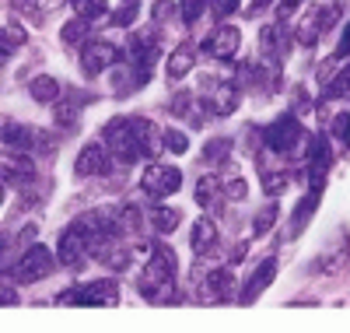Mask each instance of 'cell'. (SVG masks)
I'll use <instances>...</instances> for the list:
<instances>
[{
	"label": "cell",
	"mask_w": 350,
	"mask_h": 333,
	"mask_svg": "<svg viewBox=\"0 0 350 333\" xmlns=\"http://www.w3.org/2000/svg\"><path fill=\"white\" fill-rule=\"evenodd\" d=\"M273 278H277V256H267V260H259V267L252 270V278L245 281V288L235 295L242 306H252V301L267 291L270 284H273Z\"/></svg>",
	"instance_id": "cell-12"
},
{
	"label": "cell",
	"mask_w": 350,
	"mask_h": 333,
	"mask_svg": "<svg viewBox=\"0 0 350 333\" xmlns=\"http://www.w3.org/2000/svg\"><path fill=\"white\" fill-rule=\"evenodd\" d=\"M193 64H196V46L186 39V42H179V46H175L172 49V56H168V77L172 81H179V77H186L189 71H193Z\"/></svg>",
	"instance_id": "cell-17"
},
{
	"label": "cell",
	"mask_w": 350,
	"mask_h": 333,
	"mask_svg": "<svg viewBox=\"0 0 350 333\" xmlns=\"http://www.w3.org/2000/svg\"><path fill=\"white\" fill-rule=\"evenodd\" d=\"M277 214H280L277 204H267V207H262L259 214H256V225H252V228H256V235H267V232H270V225L277 221Z\"/></svg>",
	"instance_id": "cell-35"
},
{
	"label": "cell",
	"mask_w": 350,
	"mask_h": 333,
	"mask_svg": "<svg viewBox=\"0 0 350 333\" xmlns=\"http://www.w3.org/2000/svg\"><path fill=\"white\" fill-rule=\"evenodd\" d=\"M11 4L25 14H32V18H49V14L60 11L67 0H11Z\"/></svg>",
	"instance_id": "cell-23"
},
{
	"label": "cell",
	"mask_w": 350,
	"mask_h": 333,
	"mask_svg": "<svg viewBox=\"0 0 350 333\" xmlns=\"http://www.w3.org/2000/svg\"><path fill=\"white\" fill-rule=\"evenodd\" d=\"M287 46H291V39H287V25L284 21L262 25V32H259V56H262V64H280Z\"/></svg>",
	"instance_id": "cell-11"
},
{
	"label": "cell",
	"mask_w": 350,
	"mask_h": 333,
	"mask_svg": "<svg viewBox=\"0 0 350 333\" xmlns=\"http://www.w3.org/2000/svg\"><path fill=\"white\" fill-rule=\"evenodd\" d=\"M77 18H88V21H95V18H105L109 11V0H70Z\"/></svg>",
	"instance_id": "cell-27"
},
{
	"label": "cell",
	"mask_w": 350,
	"mask_h": 333,
	"mask_svg": "<svg viewBox=\"0 0 350 333\" xmlns=\"http://www.w3.org/2000/svg\"><path fill=\"white\" fill-rule=\"evenodd\" d=\"M175 274H179V260H175L172 246L158 242L151 249V260L140 274V295L151 301V306H172L183 295H175Z\"/></svg>",
	"instance_id": "cell-2"
},
{
	"label": "cell",
	"mask_w": 350,
	"mask_h": 333,
	"mask_svg": "<svg viewBox=\"0 0 350 333\" xmlns=\"http://www.w3.org/2000/svg\"><path fill=\"white\" fill-rule=\"evenodd\" d=\"M4 197H8V186H4V179H0V204H4Z\"/></svg>",
	"instance_id": "cell-47"
},
{
	"label": "cell",
	"mask_w": 350,
	"mask_h": 333,
	"mask_svg": "<svg viewBox=\"0 0 350 333\" xmlns=\"http://www.w3.org/2000/svg\"><path fill=\"white\" fill-rule=\"evenodd\" d=\"M56 301H60V306H95V309H105V306H116V301H120V284H116V281H92L84 288L64 291Z\"/></svg>",
	"instance_id": "cell-3"
},
{
	"label": "cell",
	"mask_w": 350,
	"mask_h": 333,
	"mask_svg": "<svg viewBox=\"0 0 350 333\" xmlns=\"http://www.w3.org/2000/svg\"><path fill=\"white\" fill-rule=\"evenodd\" d=\"M60 36H64L67 46H81V42H88V18H74V21H67Z\"/></svg>",
	"instance_id": "cell-29"
},
{
	"label": "cell",
	"mask_w": 350,
	"mask_h": 333,
	"mask_svg": "<svg viewBox=\"0 0 350 333\" xmlns=\"http://www.w3.org/2000/svg\"><path fill=\"white\" fill-rule=\"evenodd\" d=\"M28 95H32L36 102H42V106H49V102H56V99H60V81H56V77H49V74H42V77H32V81H28Z\"/></svg>",
	"instance_id": "cell-22"
},
{
	"label": "cell",
	"mask_w": 350,
	"mask_h": 333,
	"mask_svg": "<svg viewBox=\"0 0 350 333\" xmlns=\"http://www.w3.org/2000/svg\"><path fill=\"white\" fill-rule=\"evenodd\" d=\"M81 64H84L88 77H98V74H105V71H112L116 64H120V49H116L112 42H105V39H92L81 49Z\"/></svg>",
	"instance_id": "cell-8"
},
{
	"label": "cell",
	"mask_w": 350,
	"mask_h": 333,
	"mask_svg": "<svg viewBox=\"0 0 350 333\" xmlns=\"http://www.w3.org/2000/svg\"><path fill=\"white\" fill-rule=\"evenodd\" d=\"M214 242H217V225L211 218H196L193 221V253L203 256V253L214 246Z\"/></svg>",
	"instance_id": "cell-20"
},
{
	"label": "cell",
	"mask_w": 350,
	"mask_h": 333,
	"mask_svg": "<svg viewBox=\"0 0 350 333\" xmlns=\"http://www.w3.org/2000/svg\"><path fill=\"white\" fill-rule=\"evenodd\" d=\"M0 140H4V147H11V151H28V147H36V127L8 123L4 130H0Z\"/></svg>",
	"instance_id": "cell-19"
},
{
	"label": "cell",
	"mask_w": 350,
	"mask_h": 333,
	"mask_svg": "<svg viewBox=\"0 0 350 333\" xmlns=\"http://www.w3.org/2000/svg\"><path fill=\"white\" fill-rule=\"evenodd\" d=\"M0 306H18V291L14 288H0Z\"/></svg>",
	"instance_id": "cell-45"
},
{
	"label": "cell",
	"mask_w": 350,
	"mask_h": 333,
	"mask_svg": "<svg viewBox=\"0 0 350 333\" xmlns=\"http://www.w3.org/2000/svg\"><path fill=\"white\" fill-rule=\"evenodd\" d=\"M211 8V0H183V8H179V14H183V21L186 25H193V21H200L203 18V11Z\"/></svg>",
	"instance_id": "cell-33"
},
{
	"label": "cell",
	"mask_w": 350,
	"mask_h": 333,
	"mask_svg": "<svg viewBox=\"0 0 350 333\" xmlns=\"http://www.w3.org/2000/svg\"><path fill=\"white\" fill-rule=\"evenodd\" d=\"M242 46V32L235 25H217L214 32L207 36V42H203V53H207L211 60H231L239 53Z\"/></svg>",
	"instance_id": "cell-10"
},
{
	"label": "cell",
	"mask_w": 350,
	"mask_h": 333,
	"mask_svg": "<svg viewBox=\"0 0 350 333\" xmlns=\"http://www.w3.org/2000/svg\"><path fill=\"white\" fill-rule=\"evenodd\" d=\"M11 267V256H8V235L0 232V270H8Z\"/></svg>",
	"instance_id": "cell-44"
},
{
	"label": "cell",
	"mask_w": 350,
	"mask_h": 333,
	"mask_svg": "<svg viewBox=\"0 0 350 333\" xmlns=\"http://www.w3.org/2000/svg\"><path fill=\"white\" fill-rule=\"evenodd\" d=\"M347 267H350V235L340 232L336 242H333V249H326L323 256H319L315 270H319L323 278H336V274H343Z\"/></svg>",
	"instance_id": "cell-13"
},
{
	"label": "cell",
	"mask_w": 350,
	"mask_h": 333,
	"mask_svg": "<svg viewBox=\"0 0 350 333\" xmlns=\"http://www.w3.org/2000/svg\"><path fill=\"white\" fill-rule=\"evenodd\" d=\"M0 172H8L18 186H28V183L36 179V165H32V158H28L25 151H11V147L0 151Z\"/></svg>",
	"instance_id": "cell-15"
},
{
	"label": "cell",
	"mask_w": 350,
	"mask_h": 333,
	"mask_svg": "<svg viewBox=\"0 0 350 333\" xmlns=\"http://www.w3.org/2000/svg\"><path fill=\"white\" fill-rule=\"evenodd\" d=\"M137 21V0H126L120 11L109 14V25H133Z\"/></svg>",
	"instance_id": "cell-36"
},
{
	"label": "cell",
	"mask_w": 350,
	"mask_h": 333,
	"mask_svg": "<svg viewBox=\"0 0 350 333\" xmlns=\"http://www.w3.org/2000/svg\"><path fill=\"white\" fill-rule=\"evenodd\" d=\"M88 256H92V253H88V242H84V235L70 225V228L60 235V249H56V260H60L64 267H70V270H81Z\"/></svg>",
	"instance_id": "cell-14"
},
{
	"label": "cell",
	"mask_w": 350,
	"mask_h": 333,
	"mask_svg": "<svg viewBox=\"0 0 350 333\" xmlns=\"http://www.w3.org/2000/svg\"><path fill=\"white\" fill-rule=\"evenodd\" d=\"M221 190H224V197H228V200H245V193H249L245 179H242L239 172H228V175H221Z\"/></svg>",
	"instance_id": "cell-28"
},
{
	"label": "cell",
	"mask_w": 350,
	"mask_h": 333,
	"mask_svg": "<svg viewBox=\"0 0 350 333\" xmlns=\"http://www.w3.org/2000/svg\"><path fill=\"white\" fill-rule=\"evenodd\" d=\"M172 8H175L172 0H158L154 11H151V14H154V21H168V18H172Z\"/></svg>",
	"instance_id": "cell-43"
},
{
	"label": "cell",
	"mask_w": 350,
	"mask_h": 333,
	"mask_svg": "<svg viewBox=\"0 0 350 333\" xmlns=\"http://www.w3.org/2000/svg\"><path fill=\"white\" fill-rule=\"evenodd\" d=\"M211 11L217 14V21H224L228 14L239 11V0H211Z\"/></svg>",
	"instance_id": "cell-37"
},
{
	"label": "cell",
	"mask_w": 350,
	"mask_h": 333,
	"mask_svg": "<svg viewBox=\"0 0 350 333\" xmlns=\"http://www.w3.org/2000/svg\"><path fill=\"white\" fill-rule=\"evenodd\" d=\"M140 186H144V193H151V197H172L175 190L183 186V172L175 169V165H165V162H151L148 169H144V175H140Z\"/></svg>",
	"instance_id": "cell-6"
},
{
	"label": "cell",
	"mask_w": 350,
	"mask_h": 333,
	"mask_svg": "<svg viewBox=\"0 0 350 333\" xmlns=\"http://www.w3.org/2000/svg\"><path fill=\"white\" fill-rule=\"evenodd\" d=\"M193 197H196V204H200L203 210H214L217 200L224 197V190H221V175H200V179H196V186H193Z\"/></svg>",
	"instance_id": "cell-18"
},
{
	"label": "cell",
	"mask_w": 350,
	"mask_h": 333,
	"mask_svg": "<svg viewBox=\"0 0 350 333\" xmlns=\"http://www.w3.org/2000/svg\"><path fill=\"white\" fill-rule=\"evenodd\" d=\"M287 186H291L287 172H262V193L267 197H280Z\"/></svg>",
	"instance_id": "cell-31"
},
{
	"label": "cell",
	"mask_w": 350,
	"mask_h": 333,
	"mask_svg": "<svg viewBox=\"0 0 350 333\" xmlns=\"http://www.w3.org/2000/svg\"><path fill=\"white\" fill-rule=\"evenodd\" d=\"M298 4H301V0H277V21H291V18H295V11H298Z\"/></svg>",
	"instance_id": "cell-38"
},
{
	"label": "cell",
	"mask_w": 350,
	"mask_h": 333,
	"mask_svg": "<svg viewBox=\"0 0 350 333\" xmlns=\"http://www.w3.org/2000/svg\"><path fill=\"white\" fill-rule=\"evenodd\" d=\"M161 144L172 151V155H186V151H189V137L183 130H172V127L161 130Z\"/></svg>",
	"instance_id": "cell-30"
},
{
	"label": "cell",
	"mask_w": 350,
	"mask_h": 333,
	"mask_svg": "<svg viewBox=\"0 0 350 333\" xmlns=\"http://www.w3.org/2000/svg\"><path fill=\"white\" fill-rule=\"evenodd\" d=\"M273 4H277V0H252V4L245 8V18H259L262 11H270Z\"/></svg>",
	"instance_id": "cell-41"
},
{
	"label": "cell",
	"mask_w": 350,
	"mask_h": 333,
	"mask_svg": "<svg viewBox=\"0 0 350 333\" xmlns=\"http://www.w3.org/2000/svg\"><path fill=\"white\" fill-rule=\"evenodd\" d=\"M105 169H109V147H102V144H84L81 155H77V162H74V175L92 179V175H102Z\"/></svg>",
	"instance_id": "cell-16"
},
{
	"label": "cell",
	"mask_w": 350,
	"mask_h": 333,
	"mask_svg": "<svg viewBox=\"0 0 350 333\" xmlns=\"http://www.w3.org/2000/svg\"><path fill=\"white\" fill-rule=\"evenodd\" d=\"M148 221H151V228L158 232V235H168V232H175V228H179V221H183V214H179V210H175V207H151L148 210Z\"/></svg>",
	"instance_id": "cell-21"
},
{
	"label": "cell",
	"mask_w": 350,
	"mask_h": 333,
	"mask_svg": "<svg viewBox=\"0 0 350 333\" xmlns=\"http://www.w3.org/2000/svg\"><path fill=\"white\" fill-rule=\"evenodd\" d=\"M333 134H336V137H343V140H347V147H350V112H340V116L333 119Z\"/></svg>",
	"instance_id": "cell-39"
},
{
	"label": "cell",
	"mask_w": 350,
	"mask_h": 333,
	"mask_svg": "<svg viewBox=\"0 0 350 333\" xmlns=\"http://www.w3.org/2000/svg\"><path fill=\"white\" fill-rule=\"evenodd\" d=\"M231 155V140L228 137H214V140H207V147H203V158L207 162H224Z\"/></svg>",
	"instance_id": "cell-32"
},
{
	"label": "cell",
	"mask_w": 350,
	"mask_h": 333,
	"mask_svg": "<svg viewBox=\"0 0 350 333\" xmlns=\"http://www.w3.org/2000/svg\"><path fill=\"white\" fill-rule=\"evenodd\" d=\"M196 301H203V306H224V301L235 298V274H231L228 267H217L214 274H207V281L196 284Z\"/></svg>",
	"instance_id": "cell-7"
},
{
	"label": "cell",
	"mask_w": 350,
	"mask_h": 333,
	"mask_svg": "<svg viewBox=\"0 0 350 333\" xmlns=\"http://www.w3.org/2000/svg\"><path fill=\"white\" fill-rule=\"evenodd\" d=\"M319 197H323V193H312L308 190V197L295 207V218H291V235H298L308 221H312V214H315V207H319Z\"/></svg>",
	"instance_id": "cell-24"
},
{
	"label": "cell",
	"mask_w": 350,
	"mask_h": 333,
	"mask_svg": "<svg viewBox=\"0 0 350 333\" xmlns=\"http://www.w3.org/2000/svg\"><path fill=\"white\" fill-rule=\"evenodd\" d=\"M21 42H25V28H0V64H8Z\"/></svg>",
	"instance_id": "cell-25"
},
{
	"label": "cell",
	"mask_w": 350,
	"mask_h": 333,
	"mask_svg": "<svg viewBox=\"0 0 350 333\" xmlns=\"http://www.w3.org/2000/svg\"><path fill=\"white\" fill-rule=\"evenodd\" d=\"M336 67H340V60H323V67H319V84L326 88V81L336 74Z\"/></svg>",
	"instance_id": "cell-42"
},
{
	"label": "cell",
	"mask_w": 350,
	"mask_h": 333,
	"mask_svg": "<svg viewBox=\"0 0 350 333\" xmlns=\"http://www.w3.org/2000/svg\"><path fill=\"white\" fill-rule=\"evenodd\" d=\"M53 267H56V256L49 253V246H42V242H32L28 246V253L21 256V263L14 267V281L18 284H36L42 278L53 274Z\"/></svg>",
	"instance_id": "cell-4"
},
{
	"label": "cell",
	"mask_w": 350,
	"mask_h": 333,
	"mask_svg": "<svg viewBox=\"0 0 350 333\" xmlns=\"http://www.w3.org/2000/svg\"><path fill=\"white\" fill-rule=\"evenodd\" d=\"M74 116H77V102L74 99H56V123L74 127Z\"/></svg>",
	"instance_id": "cell-34"
},
{
	"label": "cell",
	"mask_w": 350,
	"mask_h": 333,
	"mask_svg": "<svg viewBox=\"0 0 350 333\" xmlns=\"http://www.w3.org/2000/svg\"><path fill=\"white\" fill-rule=\"evenodd\" d=\"M347 56H350V25L343 28V39L336 42V53H333V60H340V64H343Z\"/></svg>",
	"instance_id": "cell-40"
},
{
	"label": "cell",
	"mask_w": 350,
	"mask_h": 333,
	"mask_svg": "<svg viewBox=\"0 0 350 333\" xmlns=\"http://www.w3.org/2000/svg\"><path fill=\"white\" fill-rule=\"evenodd\" d=\"M239 102H242V92L235 84H228V81L207 84V92H203V112H207L211 119L214 116H231L239 109Z\"/></svg>",
	"instance_id": "cell-9"
},
{
	"label": "cell",
	"mask_w": 350,
	"mask_h": 333,
	"mask_svg": "<svg viewBox=\"0 0 350 333\" xmlns=\"http://www.w3.org/2000/svg\"><path fill=\"white\" fill-rule=\"evenodd\" d=\"M298 137H301V123L295 119V112H284L262 130V147L277 151V155H287V151L298 147Z\"/></svg>",
	"instance_id": "cell-5"
},
{
	"label": "cell",
	"mask_w": 350,
	"mask_h": 333,
	"mask_svg": "<svg viewBox=\"0 0 350 333\" xmlns=\"http://www.w3.org/2000/svg\"><path fill=\"white\" fill-rule=\"evenodd\" d=\"M105 137V147L109 155H116L123 165H133L140 162L144 155H154V151H161V130H154L151 119L144 116H116L112 123L102 130Z\"/></svg>",
	"instance_id": "cell-1"
},
{
	"label": "cell",
	"mask_w": 350,
	"mask_h": 333,
	"mask_svg": "<svg viewBox=\"0 0 350 333\" xmlns=\"http://www.w3.org/2000/svg\"><path fill=\"white\" fill-rule=\"evenodd\" d=\"M340 14H343V8H340V4H323V8H315L312 25L319 28V32H329V28L340 21Z\"/></svg>",
	"instance_id": "cell-26"
},
{
	"label": "cell",
	"mask_w": 350,
	"mask_h": 333,
	"mask_svg": "<svg viewBox=\"0 0 350 333\" xmlns=\"http://www.w3.org/2000/svg\"><path fill=\"white\" fill-rule=\"evenodd\" d=\"M295 109H301V112H305V109H312V99L305 95V88H298V95H295Z\"/></svg>",
	"instance_id": "cell-46"
}]
</instances>
